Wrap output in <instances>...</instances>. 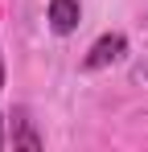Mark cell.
Returning <instances> with one entry per match:
<instances>
[{
	"mask_svg": "<svg viewBox=\"0 0 148 152\" xmlns=\"http://www.w3.org/2000/svg\"><path fill=\"white\" fill-rule=\"evenodd\" d=\"M144 74H148V70H144Z\"/></svg>",
	"mask_w": 148,
	"mask_h": 152,
	"instance_id": "8992f818",
	"label": "cell"
},
{
	"mask_svg": "<svg viewBox=\"0 0 148 152\" xmlns=\"http://www.w3.org/2000/svg\"><path fill=\"white\" fill-rule=\"evenodd\" d=\"M0 124H4V119H0ZM0 144H4V140H0Z\"/></svg>",
	"mask_w": 148,
	"mask_h": 152,
	"instance_id": "5b68a950",
	"label": "cell"
},
{
	"mask_svg": "<svg viewBox=\"0 0 148 152\" xmlns=\"http://www.w3.org/2000/svg\"><path fill=\"white\" fill-rule=\"evenodd\" d=\"M0 86H4V58H0Z\"/></svg>",
	"mask_w": 148,
	"mask_h": 152,
	"instance_id": "277c9868",
	"label": "cell"
},
{
	"mask_svg": "<svg viewBox=\"0 0 148 152\" xmlns=\"http://www.w3.org/2000/svg\"><path fill=\"white\" fill-rule=\"evenodd\" d=\"M123 50H127V37L123 33H103L95 45L86 50V70H103V66H111V62H119L123 58Z\"/></svg>",
	"mask_w": 148,
	"mask_h": 152,
	"instance_id": "6da1fadb",
	"label": "cell"
},
{
	"mask_svg": "<svg viewBox=\"0 0 148 152\" xmlns=\"http://www.w3.org/2000/svg\"><path fill=\"white\" fill-rule=\"evenodd\" d=\"M12 148H25V152H41V136L33 132V119L17 111V119H12Z\"/></svg>",
	"mask_w": 148,
	"mask_h": 152,
	"instance_id": "3957f363",
	"label": "cell"
},
{
	"mask_svg": "<svg viewBox=\"0 0 148 152\" xmlns=\"http://www.w3.org/2000/svg\"><path fill=\"white\" fill-rule=\"evenodd\" d=\"M78 17H82L78 0H49V25H53V33H74Z\"/></svg>",
	"mask_w": 148,
	"mask_h": 152,
	"instance_id": "7a4b0ae2",
	"label": "cell"
}]
</instances>
